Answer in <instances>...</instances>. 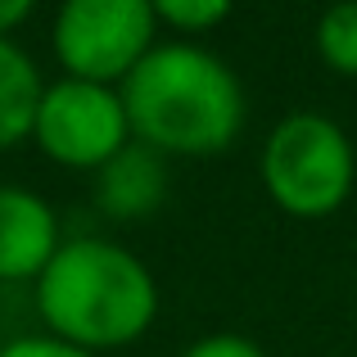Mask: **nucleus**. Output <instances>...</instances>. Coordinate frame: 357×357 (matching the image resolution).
Wrapping results in <instances>:
<instances>
[{"instance_id": "423d86ee", "label": "nucleus", "mask_w": 357, "mask_h": 357, "mask_svg": "<svg viewBox=\"0 0 357 357\" xmlns=\"http://www.w3.org/2000/svg\"><path fill=\"white\" fill-rule=\"evenodd\" d=\"M59 244V218L41 195L0 185V280L41 276Z\"/></svg>"}, {"instance_id": "20e7f679", "label": "nucleus", "mask_w": 357, "mask_h": 357, "mask_svg": "<svg viewBox=\"0 0 357 357\" xmlns=\"http://www.w3.org/2000/svg\"><path fill=\"white\" fill-rule=\"evenodd\" d=\"M149 0H68L54 14V54L82 82H122L154 50Z\"/></svg>"}, {"instance_id": "f8f14e48", "label": "nucleus", "mask_w": 357, "mask_h": 357, "mask_svg": "<svg viewBox=\"0 0 357 357\" xmlns=\"http://www.w3.org/2000/svg\"><path fill=\"white\" fill-rule=\"evenodd\" d=\"M0 357H96V353H82V349H73V344L54 340V335H27V340L5 344Z\"/></svg>"}, {"instance_id": "9b49d317", "label": "nucleus", "mask_w": 357, "mask_h": 357, "mask_svg": "<svg viewBox=\"0 0 357 357\" xmlns=\"http://www.w3.org/2000/svg\"><path fill=\"white\" fill-rule=\"evenodd\" d=\"M181 357H267V353L253 340H244V335H204Z\"/></svg>"}, {"instance_id": "7ed1b4c3", "label": "nucleus", "mask_w": 357, "mask_h": 357, "mask_svg": "<svg viewBox=\"0 0 357 357\" xmlns=\"http://www.w3.org/2000/svg\"><path fill=\"white\" fill-rule=\"evenodd\" d=\"M357 154L344 127L326 114H289L262 145V185L289 218H326L353 195Z\"/></svg>"}, {"instance_id": "39448f33", "label": "nucleus", "mask_w": 357, "mask_h": 357, "mask_svg": "<svg viewBox=\"0 0 357 357\" xmlns=\"http://www.w3.org/2000/svg\"><path fill=\"white\" fill-rule=\"evenodd\" d=\"M32 136L54 163L100 167L131 140V122L114 86L82 77H63L41 91Z\"/></svg>"}, {"instance_id": "6e6552de", "label": "nucleus", "mask_w": 357, "mask_h": 357, "mask_svg": "<svg viewBox=\"0 0 357 357\" xmlns=\"http://www.w3.org/2000/svg\"><path fill=\"white\" fill-rule=\"evenodd\" d=\"M41 91H45V82L36 73L32 54L23 45H14L9 36H0V149L32 136Z\"/></svg>"}, {"instance_id": "4468645a", "label": "nucleus", "mask_w": 357, "mask_h": 357, "mask_svg": "<svg viewBox=\"0 0 357 357\" xmlns=\"http://www.w3.org/2000/svg\"><path fill=\"white\" fill-rule=\"evenodd\" d=\"M0 349H5V344H0Z\"/></svg>"}, {"instance_id": "ddd939ff", "label": "nucleus", "mask_w": 357, "mask_h": 357, "mask_svg": "<svg viewBox=\"0 0 357 357\" xmlns=\"http://www.w3.org/2000/svg\"><path fill=\"white\" fill-rule=\"evenodd\" d=\"M27 14H32V0H0V36H9Z\"/></svg>"}, {"instance_id": "f257e3e1", "label": "nucleus", "mask_w": 357, "mask_h": 357, "mask_svg": "<svg viewBox=\"0 0 357 357\" xmlns=\"http://www.w3.org/2000/svg\"><path fill=\"white\" fill-rule=\"evenodd\" d=\"M122 109L140 145L158 154H222L244 127V86L227 59L195 41L154 45L122 77Z\"/></svg>"}, {"instance_id": "1a4fd4ad", "label": "nucleus", "mask_w": 357, "mask_h": 357, "mask_svg": "<svg viewBox=\"0 0 357 357\" xmlns=\"http://www.w3.org/2000/svg\"><path fill=\"white\" fill-rule=\"evenodd\" d=\"M317 50L344 77H357V0L331 5L317 18Z\"/></svg>"}, {"instance_id": "9d476101", "label": "nucleus", "mask_w": 357, "mask_h": 357, "mask_svg": "<svg viewBox=\"0 0 357 357\" xmlns=\"http://www.w3.org/2000/svg\"><path fill=\"white\" fill-rule=\"evenodd\" d=\"M227 18H231L227 0H158L154 5V23H167L172 32H185V36L208 32Z\"/></svg>"}, {"instance_id": "f03ea898", "label": "nucleus", "mask_w": 357, "mask_h": 357, "mask_svg": "<svg viewBox=\"0 0 357 357\" xmlns=\"http://www.w3.org/2000/svg\"><path fill=\"white\" fill-rule=\"evenodd\" d=\"M36 307L54 340L82 353L140 340L158 312V285L131 249L100 236L63 240L36 276Z\"/></svg>"}, {"instance_id": "0eeeda50", "label": "nucleus", "mask_w": 357, "mask_h": 357, "mask_svg": "<svg viewBox=\"0 0 357 357\" xmlns=\"http://www.w3.org/2000/svg\"><path fill=\"white\" fill-rule=\"evenodd\" d=\"M167 199V163L158 149L127 140L109 163L96 167V204L114 222H145Z\"/></svg>"}]
</instances>
